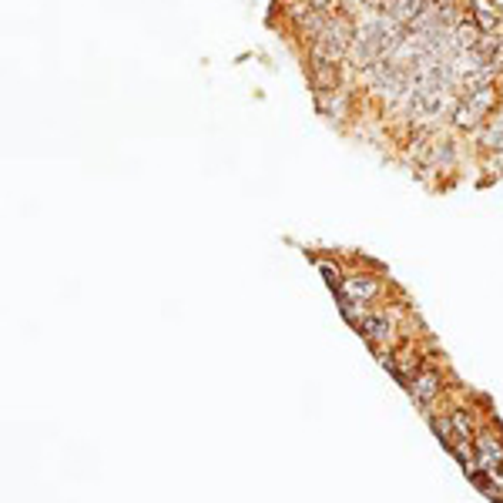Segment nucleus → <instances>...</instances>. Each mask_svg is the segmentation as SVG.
Returning a JSON list of instances; mask_svg holds the SVG:
<instances>
[{
  "label": "nucleus",
  "mask_w": 503,
  "mask_h": 503,
  "mask_svg": "<svg viewBox=\"0 0 503 503\" xmlns=\"http://www.w3.org/2000/svg\"><path fill=\"white\" fill-rule=\"evenodd\" d=\"M350 322L359 329V335L366 339L373 350H380L382 342L393 339V319H389L386 312H366V309H363V312H352Z\"/></svg>",
  "instance_id": "nucleus-1"
},
{
  "label": "nucleus",
  "mask_w": 503,
  "mask_h": 503,
  "mask_svg": "<svg viewBox=\"0 0 503 503\" xmlns=\"http://www.w3.org/2000/svg\"><path fill=\"white\" fill-rule=\"evenodd\" d=\"M476 463H480L490 476L503 473V440L493 436L490 429H483V433L476 436Z\"/></svg>",
  "instance_id": "nucleus-2"
},
{
  "label": "nucleus",
  "mask_w": 503,
  "mask_h": 503,
  "mask_svg": "<svg viewBox=\"0 0 503 503\" xmlns=\"http://www.w3.org/2000/svg\"><path fill=\"white\" fill-rule=\"evenodd\" d=\"M440 386H443V380L436 369H420L416 380L410 382V397L416 399L420 406H429L433 399L440 397Z\"/></svg>",
  "instance_id": "nucleus-3"
},
{
  "label": "nucleus",
  "mask_w": 503,
  "mask_h": 503,
  "mask_svg": "<svg viewBox=\"0 0 503 503\" xmlns=\"http://www.w3.org/2000/svg\"><path fill=\"white\" fill-rule=\"evenodd\" d=\"M450 423H453V429L460 433V440H470V433H473L470 413H467V410H453V413H450Z\"/></svg>",
  "instance_id": "nucleus-4"
},
{
  "label": "nucleus",
  "mask_w": 503,
  "mask_h": 503,
  "mask_svg": "<svg viewBox=\"0 0 503 503\" xmlns=\"http://www.w3.org/2000/svg\"><path fill=\"white\" fill-rule=\"evenodd\" d=\"M487 145H493V148H503V111L497 114V118H493V124H490Z\"/></svg>",
  "instance_id": "nucleus-5"
},
{
  "label": "nucleus",
  "mask_w": 503,
  "mask_h": 503,
  "mask_svg": "<svg viewBox=\"0 0 503 503\" xmlns=\"http://www.w3.org/2000/svg\"><path fill=\"white\" fill-rule=\"evenodd\" d=\"M319 272L326 275V286H329V289H333V292H339V286H342V275H339V269H333L329 262H322V265H319Z\"/></svg>",
  "instance_id": "nucleus-6"
}]
</instances>
